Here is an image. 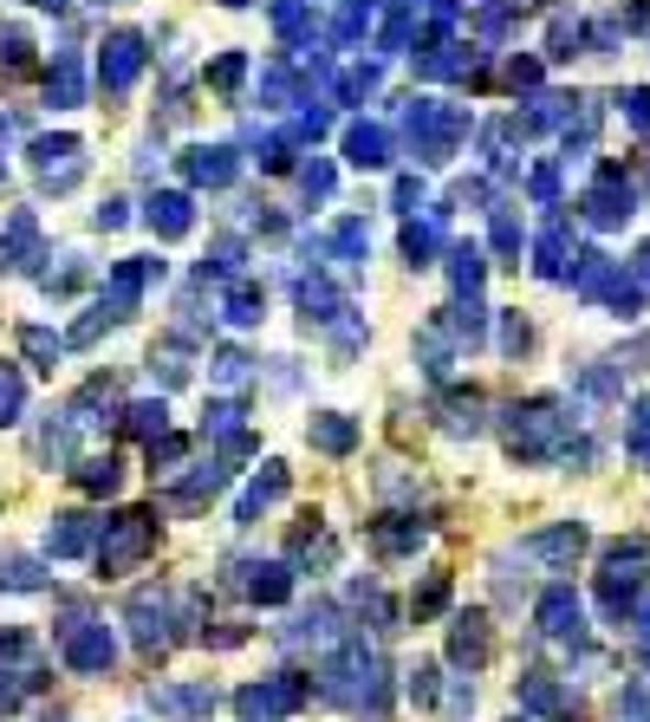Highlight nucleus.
Returning a JSON list of instances; mask_svg holds the SVG:
<instances>
[{
	"label": "nucleus",
	"mask_w": 650,
	"mask_h": 722,
	"mask_svg": "<svg viewBox=\"0 0 650 722\" xmlns=\"http://www.w3.org/2000/svg\"><path fill=\"white\" fill-rule=\"evenodd\" d=\"M319 677H326L319 690L332 703H352V710L359 703H371V710L384 703V664H377V650H364V645H345V657H332Z\"/></svg>",
	"instance_id": "obj_1"
},
{
	"label": "nucleus",
	"mask_w": 650,
	"mask_h": 722,
	"mask_svg": "<svg viewBox=\"0 0 650 722\" xmlns=\"http://www.w3.org/2000/svg\"><path fill=\"white\" fill-rule=\"evenodd\" d=\"M150 547H156V514H150V507H124L118 521H104L98 567H104V573H131V567L150 560Z\"/></svg>",
	"instance_id": "obj_2"
},
{
	"label": "nucleus",
	"mask_w": 650,
	"mask_h": 722,
	"mask_svg": "<svg viewBox=\"0 0 650 722\" xmlns=\"http://www.w3.org/2000/svg\"><path fill=\"white\" fill-rule=\"evenodd\" d=\"M40 683H46V657L33 650V638L7 632L0 638V716L20 710V690H40Z\"/></svg>",
	"instance_id": "obj_3"
},
{
	"label": "nucleus",
	"mask_w": 650,
	"mask_h": 722,
	"mask_svg": "<svg viewBox=\"0 0 650 722\" xmlns=\"http://www.w3.org/2000/svg\"><path fill=\"white\" fill-rule=\"evenodd\" d=\"M59 657H66L73 670H85V677H98V670H111V657H118V645H111V632H104L98 619H85V612H73V619L59 625Z\"/></svg>",
	"instance_id": "obj_4"
},
{
	"label": "nucleus",
	"mask_w": 650,
	"mask_h": 722,
	"mask_svg": "<svg viewBox=\"0 0 650 722\" xmlns=\"http://www.w3.org/2000/svg\"><path fill=\"white\" fill-rule=\"evenodd\" d=\"M299 703H306V677H267V683H254V690L234 697V710L247 722H280Z\"/></svg>",
	"instance_id": "obj_5"
},
{
	"label": "nucleus",
	"mask_w": 650,
	"mask_h": 722,
	"mask_svg": "<svg viewBox=\"0 0 650 722\" xmlns=\"http://www.w3.org/2000/svg\"><path fill=\"white\" fill-rule=\"evenodd\" d=\"M98 540H104V521H91V514H53V527H46V554L53 560L91 554Z\"/></svg>",
	"instance_id": "obj_6"
},
{
	"label": "nucleus",
	"mask_w": 650,
	"mask_h": 722,
	"mask_svg": "<svg viewBox=\"0 0 650 722\" xmlns=\"http://www.w3.org/2000/svg\"><path fill=\"white\" fill-rule=\"evenodd\" d=\"M131 625H137V645H144V650L169 645V599H163L156 586H144V592L131 599Z\"/></svg>",
	"instance_id": "obj_7"
},
{
	"label": "nucleus",
	"mask_w": 650,
	"mask_h": 722,
	"mask_svg": "<svg viewBox=\"0 0 650 722\" xmlns=\"http://www.w3.org/2000/svg\"><path fill=\"white\" fill-rule=\"evenodd\" d=\"M449 657L455 664H488V619L482 612H462L449 625Z\"/></svg>",
	"instance_id": "obj_8"
},
{
	"label": "nucleus",
	"mask_w": 650,
	"mask_h": 722,
	"mask_svg": "<svg viewBox=\"0 0 650 722\" xmlns=\"http://www.w3.org/2000/svg\"><path fill=\"white\" fill-rule=\"evenodd\" d=\"M430 527L417 521V514H384L377 527H371V540H377V554H410L417 540H423Z\"/></svg>",
	"instance_id": "obj_9"
},
{
	"label": "nucleus",
	"mask_w": 650,
	"mask_h": 722,
	"mask_svg": "<svg viewBox=\"0 0 650 722\" xmlns=\"http://www.w3.org/2000/svg\"><path fill=\"white\" fill-rule=\"evenodd\" d=\"M241 592L261 599V605H280V599L293 592V573L287 567H241Z\"/></svg>",
	"instance_id": "obj_10"
},
{
	"label": "nucleus",
	"mask_w": 650,
	"mask_h": 722,
	"mask_svg": "<svg viewBox=\"0 0 650 722\" xmlns=\"http://www.w3.org/2000/svg\"><path fill=\"white\" fill-rule=\"evenodd\" d=\"M221 482H228V469H221V462H209V469L183 475V482L169 489V502H176V507H202L209 495H221Z\"/></svg>",
	"instance_id": "obj_11"
},
{
	"label": "nucleus",
	"mask_w": 650,
	"mask_h": 722,
	"mask_svg": "<svg viewBox=\"0 0 650 722\" xmlns=\"http://www.w3.org/2000/svg\"><path fill=\"white\" fill-rule=\"evenodd\" d=\"M280 495H287V469H280V462H267V475H254V482H247V495H241V521H254L261 507H274Z\"/></svg>",
	"instance_id": "obj_12"
},
{
	"label": "nucleus",
	"mask_w": 650,
	"mask_h": 722,
	"mask_svg": "<svg viewBox=\"0 0 650 722\" xmlns=\"http://www.w3.org/2000/svg\"><path fill=\"white\" fill-rule=\"evenodd\" d=\"M156 710L176 716V722H202L216 710V697H209V690H156Z\"/></svg>",
	"instance_id": "obj_13"
},
{
	"label": "nucleus",
	"mask_w": 650,
	"mask_h": 722,
	"mask_svg": "<svg viewBox=\"0 0 650 722\" xmlns=\"http://www.w3.org/2000/svg\"><path fill=\"white\" fill-rule=\"evenodd\" d=\"M359 442V430L345 424V417H312V449H326V456H345Z\"/></svg>",
	"instance_id": "obj_14"
},
{
	"label": "nucleus",
	"mask_w": 650,
	"mask_h": 722,
	"mask_svg": "<svg viewBox=\"0 0 650 722\" xmlns=\"http://www.w3.org/2000/svg\"><path fill=\"white\" fill-rule=\"evenodd\" d=\"M118 482H124V469H118L111 456H98V462L78 469V489H85V495H118Z\"/></svg>",
	"instance_id": "obj_15"
},
{
	"label": "nucleus",
	"mask_w": 650,
	"mask_h": 722,
	"mask_svg": "<svg viewBox=\"0 0 650 722\" xmlns=\"http://www.w3.org/2000/svg\"><path fill=\"white\" fill-rule=\"evenodd\" d=\"M540 625H547V632H573L579 625L573 592H547V599H540Z\"/></svg>",
	"instance_id": "obj_16"
},
{
	"label": "nucleus",
	"mask_w": 650,
	"mask_h": 722,
	"mask_svg": "<svg viewBox=\"0 0 650 722\" xmlns=\"http://www.w3.org/2000/svg\"><path fill=\"white\" fill-rule=\"evenodd\" d=\"M579 547H585L579 527H560V534H540V540H533V554H547V560H573Z\"/></svg>",
	"instance_id": "obj_17"
},
{
	"label": "nucleus",
	"mask_w": 650,
	"mask_h": 722,
	"mask_svg": "<svg viewBox=\"0 0 650 722\" xmlns=\"http://www.w3.org/2000/svg\"><path fill=\"white\" fill-rule=\"evenodd\" d=\"M449 605V573H430L423 579V592H417V619H436Z\"/></svg>",
	"instance_id": "obj_18"
},
{
	"label": "nucleus",
	"mask_w": 650,
	"mask_h": 722,
	"mask_svg": "<svg viewBox=\"0 0 650 722\" xmlns=\"http://www.w3.org/2000/svg\"><path fill=\"white\" fill-rule=\"evenodd\" d=\"M124 430H131V436H150V442H156V436H163V404H137V411L124 417Z\"/></svg>",
	"instance_id": "obj_19"
},
{
	"label": "nucleus",
	"mask_w": 650,
	"mask_h": 722,
	"mask_svg": "<svg viewBox=\"0 0 650 722\" xmlns=\"http://www.w3.org/2000/svg\"><path fill=\"white\" fill-rule=\"evenodd\" d=\"M0 586L26 592V586H40V567H33V560H0Z\"/></svg>",
	"instance_id": "obj_20"
},
{
	"label": "nucleus",
	"mask_w": 650,
	"mask_h": 722,
	"mask_svg": "<svg viewBox=\"0 0 650 722\" xmlns=\"http://www.w3.org/2000/svg\"><path fill=\"white\" fill-rule=\"evenodd\" d=\"M209 430L228 436V442H241V411H234V404H216V411H209Z\"/></svg>",
	"instance_id": "obj_21"
},
{
	"label": "nucleus",
	"mask_w": 650,
	"mask_h": 722,
	"mask_svg": "<svg viewBox=\"0 0 650 722\" xmlns=\"http://www.w3.org/2000/svg\"><path fill=\"white\" fill-rule=\"evenodd\" d=\"M33 456L40 462H66V430H40L33 436Z\"/></svg>",
	"instance_id": "obj_22"
},
{
	"label": "nucleus",
	"mask_w": 650,
	"mask_h": 722,
	"mask_svg": "<svg viewBox=\"0 0 650 722\" xmlns=\"http://www.w3.org/2000/svg\"><path fill=\"white\" fill-rule=\"evenodd\" d=\"M410 697H417V703H436V664H417V670H410Z\"/></svg>",
	"instance_id": "obj_23"
},
{
	"label": "nucleus",
	"mask_w": 650,
	"mask_h": 722,
	"mask_svg": "<svg viewBox=\"0 0 650 722\" xmlns=\"http://www.w3.org/2000/svg\"><path fill=\"white\" fill-rule=\"evenodd\" d=\"M13 411H20V378L0 371V424H13Z\"/></svg>",
	"instance_id": "obj_24"
},
{
	"label": "nucleus",
	"mask_w": 650,
	"mask_h": 722,
	"mask_svg": "<svg viewBox=\"0 0 650 722\" xmlns=\"http://www.w3.org/2000/svg\"><path fill=\"white\" fill-rule=\"evenodd\" d=\"M176 456H183V436H156L150 442V462H176Z\"/></svg>",
	"instance_id": "obj_25"
},
{
	"label": "nucleus",
	"mask_w": 650,
	"mask_h": 722,
	"mask_svg": "<svg viewBox=\"0 0 650 722\" xmlns=\"http://www.w3.org/2000/svg\"><path fill=\"white\" fill-rule=\"evenodd\" d=\"M520 697H527L533 710H547V703H553V683H547V677H527V690H520Z\"/></svg>",
	"instance_id": "obj_26"
},
{
	"label": "nucleus",
	"mask_w": 650,
	"mask_h": 722,
	"mask_svg": "<svg viewBox=\"0 0 650 722\" xmlns=\"http://www.w3.org/2000/svg\"><path fill=\"white\" fill-rule=\"evenodd\" d=\"M46 722H59V716H46Z\"/></svg>",
	"instance_id": "obj_27"
}]
</instances>
